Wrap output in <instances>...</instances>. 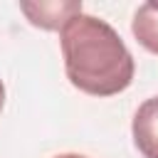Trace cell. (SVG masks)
I'll list each match as a JSON object with an SVG mask.
<instances>
[{
    "mask_svg": "<svg viewBox=\"0 0 158 158\" xmlns=\"http://www.w3.org/2000/svg\"><path fill=\"white\" fill-rule=\"evenodd\" d=\"M59 44L74 89L89 96H114L131 86L133 54L106 20L79 12L59 32Z\"/></svg>",
    "mask_w": 158,
    "mask_h": 158,
    "instance_id": "6da1fadb",
    "label": "cell"
},
{
    "mask_svg": "<svg viewBox=\"0 0 158 158\" xmlns=\"http://www.w3.org/2000/svg\"><path fill=\"white\" fill-rule=\"evenodd\" d=\"M22 15L30 20V25L40 30H64V25L81 12L79 0H35V2H20Z\"/></svg>",
    "mask_w": 158,
    "mask_h": 158,
    "instance_id": "7a4b0ae2",
    "label": "cell"
},
{
    "mask_svg": "<svg viewBox=\"0 0 158 158\" xmlns=\"http://www.w3.org/2000/svg\"><path fill=\"white\" fill-rule=\"evenodd\" d=\"M133 143L143 158H158V96L146 99L133 114Z\"/></svg>",
    "mask_w": 158,
    "mask_h": 158,
    "instance_id": "3957f363",
    "label": "cell"
},
{
    "mask_svg": "<svg viewBox=\"0 0 158 158\" xmlns=\"http://www.w3.org/2000/svg\"><path fill=\"white\" fill-rule=\"evenodd\" d=\"M131 32L143 49H148L151 54H158V2L138 5L131 22Z\"/></svg>",
    "mask_w": 158,
    "mask_h": 158,
    "instance_id": "277c9868",
    "label": "cell"
},
{
    "mask_svg": "<svg viewBox=\"0 0 158 158\" xmlns=\"http://www.w3.org/2000/svg\"><path fill=\"white\" fill-rule=\"evenodd\" d=\"M54 158H86V156H81V153H59Z\"/></svg>",
    "mask_w": 158,
    "mask_h": 158,
    "instance_id": "5b68a950",
    "label": "cell"
},
{
    "mask_svg": "<svg viewBox=\"0 0 158 158\" xmlns=\"http://www.w3.org/2000/svg\"><path fill=\"white\" fill-rule=\"evenodd\" d=\"M2 104H5V84L0 81V111H2Z\"/></svg>",
    "mask_w": 158,
    "mask_h": 158,
    "instance_id": "8992f818",
    "label": "cell"
}]
</instances>
